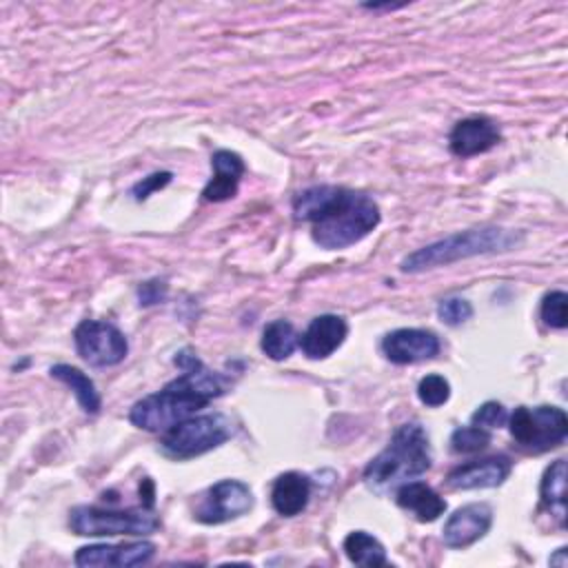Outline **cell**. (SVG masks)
<instances>
[{
    "instance_id": "6da1fadb",
    "label": "cell",
    "mask_w": 568,
    "mask_h": 568,
    "mask_svg": "<svg viewBox=\"0 0 568 568\" xmlns=\"http://www.w3.org/2000/svg\"><path fill=\"white\" fill-rule=\"evenodd\" d=\"M295 220L311 224V237L326 251L357 244L379 224V206L362 191L317 184L293 200Z\"/></svg>"
},
{
    "instance_id": "7a4b0ae2",
    "label": "cell",
    "mask_w": 568,
    "mask_h": 568,
    "mask_svg": "<svg viewBox=\"0 0 568 568\" xmlns=\"http://www.w3.org/2000/svg\"><path fill=\"white\" fill-rule=\"evenodd\" d=\"M173 362L182 375L171 379L162 390L138 399L131 406L129 422L138 428L164 433L178 422L197 415V410L206 408L224 393V379L209 371L191 348L180 351Z\"/></svg>"
},
{
    "instance_id": "3957f363",
    "label": "cell",
    "mask_w": 568,
    "mask_h": 568,
    "mask_svg": "<svg viewBox=\"0 0 568 568\" xmlns=\"http://www.w3.org/2000/svg\"><path fill=\"white\" fill-rule=\"evenodd\" d=\"M430 442L417 422L395 428L386 448L364 468V481L375 493H386L399 484L419 477L430 468Z\"/></svg>"
},
{
    "instance_id": "277c9868",
    "label": "cell",
    "mask_w": 568,
    "mask_h": 568,
    "mask_svg": "<svg viewBox=\"0 0 568 568\" xmlns=\"http://www.w3.org/2000/svg\"><path fill=\"white\" fill-rule=\"evenodd\" d=\"M524 242L521 231L513 229H499V226H481V229H468L453 233L444 240H437L433 244H426L410 255L402 260L404 273H419L435 266H446L457 260H466L473 255H486V253H504L513 251Z\"/></svg>"
},
{
    "instance_id": "5b68a950",
    "label": "cell",
    "mask_w": 568,
    "mask_h": 568,
    "mask_svg": "<svg viewBox=\"0 0 568 568\" xmlns=\"http://www.w3.org/2000/svg\"><path fill=\"white\" fill-rule=\"evenodd\" d=\"M69 528L80 537H113V535H151L160 528V517L153 508H102L75 506L69 513Z\"/></svg>"
},
{
    "instance_id": "8992f818",
    "label": "cell",
    "mask_w": 568,
    "mask_h": 568,
    "mask_svg": "<svg viewBox=\"0 0 568 568\" xmlns=\"http://www.w3.org/2000/svg\"><path fill=\"white\" fill-rule=\"evenodd\" d=\"M233 428L222 413L193 415L166 428L160 437V448L171 459H191L222 446Z\"/></svg>"
},
{
    "instance_id": "52a82bcc",
    "label": "cell",
    "mask_w": 568,
    "mask_h": 568,
    "mask_svg": "<svg viewBox=\"0 0 568 568\" xmlns=\"http://www.w3.org/2000/svg\"><path fill=\"white\" fill-rule=\"evenodd\" d=\"M510 437L524 453H546L568 435V417L559 406H519L508 415Z\"/></svg>"
},
{
    "instance_id": "ba28073f",
    "label": "cell",
    "mask_w": 568,
    "mask_h": 568,
    "mask_svg": "<svg viewBox=\"0 0 568 568\" xmlns=\"http://www.w3.org/2000/svg\"><path fill=\"white\" fill-rule=\"evenodd\" d=\"M78 355L91 366H115L129 353L124 333L111 322L82 320L73 331Z\"/></svg>"
},
{
    "instance_id": "9c48e42d",
    "label": "cell",
    "mask_w": 568,
    "mask_h": 568,
    "mask_svg": "<svg viewBox=\"0 0 568 568\" xmlns=\"http://www.w3.org/2000/svg\"><path fill=\"white\" fill-rule=\"evenodd\" d=\"M253 493L251 488L240 481V479H222L217 484H213L200 506L195 508L193 517L200 524H224L231 519H237L242 515H246L253 508Z\"/></svg>"
},
{
    "instance_id": "30bf717a",
    "label": "cell",
    "mask_w": 568,
    "mask_h": 568,
    "mask_svg": "<svg viewBox=\"0 0 568 568\" xmlns=\"http://www.w3.org/2000/svg\"><path fill=\"white\" fill-rule=\"evenodd\" d=\"M439 348V337L426 328H395L382 339V353L393 364H415L433 359Z\"/></svg>"
},
{
    "instance_id": "8fae6325",
    "label": "cell",
    "mask_w": 568,
    "mask_h": 568,
    "mask_svg": "<svg viewBox=\"0 0 568 568\" xmlns=\"http://www.w3.org/2000/svg\"><path fill=\"white\" fill-rule=\"evenodd\" d=\"M155 555L153 541H129V544H93L78 548L73 561L75 566H142L149 564Z\"/></svg>"
},
{
    "instance_id": "7c38bea8",
    "label": "cell",
    "mask_w": 568,
    "mask_h": 568,
    "mask_svg": "<svg viewBox=\"0 0 568 568\" xmlns=\"http://www.w3.org/2000/svg\"><path fill=\"white\" fill-rule=\"evenodd\" d=\"M493 524V508L486 501H473L457 508L444 524L442 539L448 548H466L481 539Z\"/></svg>"
},
{
    "instance_id": "4fadbf2b",
    "label": "cell",
    "mask_w": 568,
    "mask_h": 568,
    "mask_svg": "<svg viewBox=\"0 0 568 568\" xmlns=\"http://www.w3.org/2000/svg\"><path fill=\"white\" fill-rule=\"evenodd\" d=\"M513 470V462L506 455H495L486 459H475L453 468L446 475V486L453 490H473V488H495L506 481Z\"/></svg>"
},
{
    "instance_id": "5bb4252c",
    "label": "cell",
    "mask_w": 568,
    "mask_h": 568,
    "mask_svg": "<svg viewBox=\"0 0 568 568\" xmlns=\"http://www.w3.org/2000/svg\"><path fill=\"white\" fill-rule=\"evenodd\" d=\"M499 126L490 118L468 115L453 126L448 135V146L457 158H473L490 151L495 144H499Z\"/></svg>"
},
{
    "instance_id": "9a60e30c",
    "label": "cell",
    "mask_w": 568,
    "mask_h": 568,
    "mask_svg": "<svg viewBox=\"0 0 568 568\" xmlns=\"http://www.w3.org/2000/svg\"><path fill=\"white\" fill-rule=\"evenodd\" d=\"M348 324L344 317L326 313L317 315L300 337V348L308 359H324L333 355L346 339Z\"/></svg>"
},
{
    "instance_id": "2e32d148",
    "label": "cell",
    "mask_w": 568,
    "mask_h": 568,
    "mask_svg": "<svg viewBox=\"0 0 568 568\" xmlns=\"http://www.w3.org/2000/svg\"><path fill=\"white\" fill-rule=\"evenodd\" d=\"M213 178L202 191V200L206 202H224L235 197L242 173H244V160L229 149H220L211 155Z\"/></svg>"
},
{
    "instance_id": "e0dca14e",
    "label": "cell",
    "mask_w": 568,
    "mask_h": 568,
    "mask_svg": "<svg viewBox=\"0 0 568 568\" xmlns=\"http://www.w3.org/2000/svg\"><path fill=\"white\" fill-rule=\"evenodd\" d=\"M395 501L399 508L413 513L417 521H435L446 513V499L424 481H404L395 488Z\"/></svg>"
},
{
    "instance_id": "ac0fdd59",
    "label": "cell",
    "mask_w": 568,
    "mask_h": 568,
    "mask_svg": "<svg viewBox=\"0 0 568 568\" xmlns=\"http://www.w3.org/2000/svg\"><path fill=\"white\" fill-rule=\"evenodd\" d=\"M311 497V481L306 475L288 470L275 477L271 486V504L282 517L300 515Z\"/></svg>"
},
{
    "instance_id": "d6986e66",
    "label": "cell",
    "mask_w": 568,
    "mask_h": 568,
    "mask_svg": "<svg viewBox=\"0 0 568 568\" xmlns=\"http://www.w3.org/2000/svg\"><path fill=\"white\" fill-rule=\"evenodd\" d=\"M541 508L557 521L559 528H566V459H555L541 477L539 484Z\"/></svg>"
},
{
    "instance_id": "ffe728a7",
    "label": "cell",
    "mask_w": 568,
    "mask_h": 568,
    "mask_svg": "<svg viewBox=\"0 0 568 568\" xmlns=\"http://www.w3.org/2000/svg\"><path fill=\"white\" fill-rule=\"evenodd\" d=\"M49 373H51V377L64 382L73 390V395L84 413L95 415L100 410V404H102L100 393L95 390L93 379L89 375H84L80 368H75L71 364H55L49 368Z\"/></svg>"
},
{
    "instance_id": "44dd1931",
    "label": "cell",
    "mask_w": 568,
    "mask_h": 568,
    "mask_svg": "<svg viewBox=\"0 0 568 568\" xmlns=\"http://www.w3.org/2000/svg\"><path fill=\"white\" fill-rule=\"evenodd\" d=\"M344 552L355 566H386L388 557L379 539L368 535L366 530H353L344 539Z\"/></svg>"
},
{
    "instance_id": "7402d4cb",
    "label": "cell",
    "mask_w": 568,
    "mask_h": 568,
    "mask_svg": "<svg viewBox=\"0 0 568 568\" xmlns=\"http://www.w3.org/2000/svg\"><path fill=\"white\" fill-rule=\"evenodd\" d=\"M297 344H300V337L295 333V326L288 320H273L262 331L260 346L275 362L286 359Z\"/></svg>"
},
{
    "instance_id": "603a6c76",
    "label": "cell",
    "mask_w": 568,
    "mask_h": 568,
    "mask_svg": "<svg viewBox=\"0 0 568 568\" xmlns=\"http://www.w3.org/2000/svg\"><path fill=\"white\" fill-rule=\"evenodd\" d=\"M488 444H490V430H486L481 426H475V424L459 426L450 435V450L453 453L470 455V453L484 450Z\"/></svg>"
},
{
    "instance_id": "cb8c5ba5",
    "label": "cell",
    "mask_w": 568,
    "mask_h": 568,
    "mask_svg": "<svg viewBox=\"0 0 568 568\" xmlns=\"http://www.w3.org/2000/svg\"><path fill=\"white\" fill-rule=\"evenodd\" d=\"M417 397L422 399V404L435 408V406H442L448 402L450 397V384L446 377L442 375H426L419 379L417 384Z\"/></svg>"
},
{
    "instance_id": "d4e9b609",
    "label": "cell",
    "mask_w": 568,
    "mask_h": 568,
    "mask_svg": "<svg viewBox=\"0 0 568 568\" xmlns=\"http://www.w3.org/2000/svg\"><path fill=\"white\" fill-rule=\"evenodd\" d=\"M566 304H568V295L564 291L546 293L539 306V315L544 324L550 328H566Z\"/></svg>"
},
{
    "instance_id": "484cf974",
    "label": "cell",
    "mask_w": 568,
    "mask_h": 568,
    "mask_svg": "<svg viewBox=\"0 0 568 568\" xmlns=\"http://www.w3.org/2000/svg\"><path fill=\"white\" fill-rule=\"evenodd\" d=\"M473 315V306L468 300L464 297H446L439 302L437 306V317L446 324V326H459L466 320H470Z\"/></svg>"
},
{
    "instance_id": "4316f807",
    "label": "cell",
    "mask_w": 568,
    "mask_h": 568,
    "mask_svg": "<svg viewBox=\"0 0 568 568\" xmlns=\"http://www.w3.org/2000/svg\"><path fill=\"white\" fill-rule=\"evenodd\" d=\"M508 422V410L499 404V402H484L473 415H470V424L475 426H481L486 430H493V428H499Z\"/></svg>"
},
{
    "instance_id": "83f0119b",
    "label": "cell",
    "mask_w": 568,
    "mask_h": 568,
    "mask_svg": "<svg viewBox=\"0 0 568 568\" xmlns=\"http://www.w3.org/2000/svg\"><path fill=\"white\" fill-rule=\"evenodd\" d=\"M171 173L169 171H160V173H151V175H146V178H142L138 184H133V189H131V195L138 200V202H142V200H146L153 191H160V189H164L169 182H171Z\"/></svg>"
},
{
    "instance_id": "f1b7e54d",
    "label": "cell",
    "mask_w": 568,
    "mask_h": 568,
    "mask_svg": "<svg viewBox=\"0 0 568 568\" xmlns=\"http://www.w3.org/2000/svg\"><path fill=\"white\" fill-rule=\"evenodd\" d=\"M166 293H169V284H166L164 280H158V277H155V280H149V282L140 284V288H138V300H140L142 306H153V304L164 302Z\"/></svg>"
},
{
    "instance_id": "f546056e",
    "label": "cell",
    "mask_w": 568,
    "mask_h": 568,
    "mask_svg": "<svg viewBox=\"0 0 568 568\" xmlns=\"http://www.w3.org/2000/svg\"><path fill=\"white\" fill-rule=\"evenodd\" d=\"M140 499H142V506L153 508V481L149 477L142 479L140 484Z\"/></svg>"
}]
</instances>
